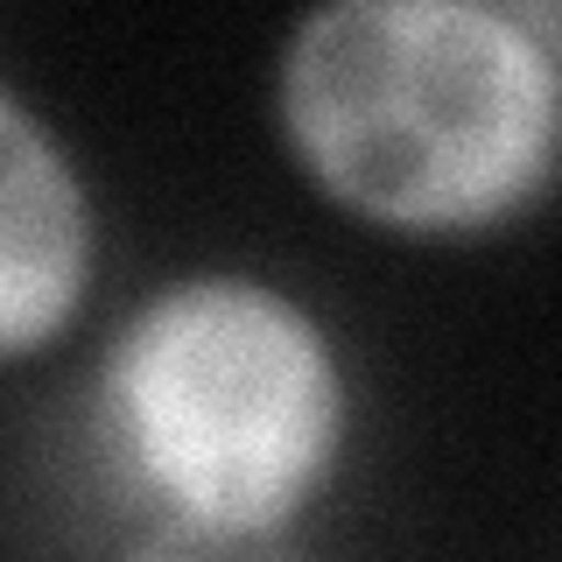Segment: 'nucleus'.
Wrapping results in <instances>:
<instances>
[{"mask_svg": "<svg viewBox=\"0 0 562 562\" xmlns=\"http://www.w3.org/2000/svg\"><path fill=\"white\" fill-rule=\"evenodd\" d=\"M281 120L345 211L394 233H479L562 162V64L514 8L345 0L295 29Z\"/></svg>", "mask_w": 562, "mask_h": 562, "instance_id": "1", "label": "nucleus"}, {"mask_svg": "<svg viewBox=\"0 0 562 562\" xmlns=\"http://www.w3.org/2000/svg\"><path fill=\"white\" fill-rule=\"evenodd\" d=\"M105 422L169 527L274 535L338 457L345 386L289 295L204 274L127 316L105 359Z\"/></svg>", "mask_w": 562, "mask_h": 562, "instance_id": "2", "label": "nucleus"}, {"mask_svg": "<svg viewBox=\"0 0 562 562\" xmlns=\"http://www.w3.org/2000/svg\"><path fill=\"white\" fill-rule=\"evenodd\" d=\"M92 218L64 148L0 85V359L43 351L85 303Z\"/></svg>", "mask_w": 562, "mask_h": 562, "instance_id": "3", "label": "nucleus"}, {"mask_svg": "<svg viewBox=\"0 0 562 562\" xmlns=\"http://www.w3.org/2000/svg\"><path fill=\"white\" fill-rule=\"evenodd\" d=\"M120 562H289L274 535H204V527H162Z\"/></svg>", "mask_w": 562, "mask_h": 562, "instance_id": "4", "label": "nucleus"}]
</instances>
